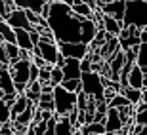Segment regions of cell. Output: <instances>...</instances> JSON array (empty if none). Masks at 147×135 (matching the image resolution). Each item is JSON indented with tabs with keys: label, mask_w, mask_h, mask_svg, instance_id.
Wrapping results in <instances>:
<instances>
[{
	"label": "cell",
	"mask_w": 147,
	"mask_h": 135,
	"mask_svg": "<svg viewBox=\"0 0 147 135\" xmlns=\"http://www.w3.org/2000/svg\"><path fill=\"white\" fill-rule=\"evenodd\" d=\"M126 86L132 88V90H143L147 88V70H142L140 67L134 63L126 76Z\"/></svg>",
	"instance_id": "ba28073f"
},
{
	"label": "cell",
	"mask_w": 147,
	"mask_h": 135,
	"mask_svg": "<svg viewBox=\"0 0 147 135\" xmlns=\"http://www.w3.org/2000/svg\"><path fill=\"white\" fill-rule=\"evenodd\" d=\"M145 4H147V0H132V2H126L120 27H136L138 31H143L145 25H147Z\"/></svg>",
	"instance_id": "7a4b0ae2"
},
{
	"label": "cell",
	"mask_w": 147,
	"mask_h": 135,
	"mask_svg": "<svg viewBox=\"0 0 147 135\" xmlns=\"http://www.w3.org/2000/svg\"><path fill=\"white\" fill-rule=\"evenodd\" d=\"M65 92H71V93H80V80H63L59 84Z\"/></svg>",
	"instance_id": "484cf974"
},
{
	"label": "cell",
	"mask_w": 147,
	"mask_h": 135,
	"mask_svg": "<svg viewBox=\"0 0 147 135\" xmlns=\"http://www.w3.org/2000/svg\"><path fill=\"white\" fill-rule=\"evenodd\" d=\"M86 101H88V97L82 92L76 93V110H84L86 108Z\"/></svg>",
	"instance_id": "f1b7e54d"
},
{
	"label": "cell",
	"mask_w": 147,
	"mask_h": 135,
	"mask_svg": "<svg viewBox=\"0 0 147 135\" xmlns=\"http://www.w3.org/2000/svg\"><path fill=\"white\" fill-rule=\"evenodd\" d=\"M11 29H23V31H33V25L27 21V17H25V11L16 8V10H11L8 13V17L4 19Z\"/></svg>",
	"instance_id": "9c48e42d"
},
{
	"label": "cell",
	"mask_w": 147,
	"mask_h": 135,
	"mask_svg": "<svg viewBox=\"0 0 147 135\" xmlns=\"http://www.w3.org/2000/svg\"><path fill=\"white\" fill-rule=\"evenodd\" d=\"M134 51H136V65L142 70H147V44L134 46Z\"/></svg>",
	"instance_id": "d6986e66"
},
{
	"label": "cell",
	"mask_w": 147,
	"mask_h": 135,
	"mask_svg": "<svg viewBox=\"0 0 147 135\" xmlns=\"http://www.w3.org/2000/svg\"><path fill=\"white\" fill-rule=\"evenodd\" d=\"M16 97H17V93H8V95H4L0 101L4 103V105H8V107H11V105L16 103Z\"/></svg>",
	"instance_id": "f546056e"
},
{
	"label": "cell",
	"mask_w": 147,
	"mask_h": 135,
	"mask_svg": "<svg viewBox=\"0 0 147 135\" xmlns=\"http://www.w3.org/2000/svg\"><path fill=\"white\" fill-rule=\"evenodd\" d=\"M0 40L4 44H16V36H13V29L4 21L0 19Z\"/></svg>",
	"instance_id": "ffe728a7"
},
{
	"label": "cell",
	"mask_w": 147,
	"mask_h": 135,
	"mask_svg": "<svg viewBox=\"0 0 147 135\" xmlns=\"http://www.w3.org/2000/svg\"><path fill=\"white\" fill-rule=\"evenodd\" d=\"M27 99H25V95L23 93H17V97H16V103L10 107V122H13L16 120L17 114H21L25 108H27Z\"/></svg>",
	"instance_id": "e0dca14e"
},
{
	"label": "cell",
	"mask_w": 147,
	"mask_h": 135,
	"mask_svg": "<svg viewBox=\"0 0 147 135\" xmlns=\"http://www.w3.org/2000/svg\"><path fill=\"white\" fill-rule=\"evenodd\" d=\"M57 2H61V4H65V6H71L73 4V0H57Z\"/></svg>",
	"instance_id": "d6a6232c"
},
{
	"label": "cell",
	"mask_w": 147,
	"mask_h": 135,
	"mask_svg": "<svg viewBox=\"0 0 147 135\" xmlns=\"http://www.w3.org/2000/svg\"><path fill=\"white\" fill-rule=\"evenodd\" d=\"M36 46H38V55L44 59V63H46V65H55V59H57V55H59L55 42H46V40H40Z\"/></svg>",
	"instance_id": "30bf717a"
},
{
	"label": "cell",
	"mask_w": 147,
	"mask_h": 135,
	"mask_svg": "<svg viewBox=\"0 0 147 135\" xmlns=\"http://www.w3.org/2000/svg\"><path fill=\"white\" fill-rule=\"evenodd\" d=\"M57 51H59L65 59H84L90 53V48L82 42H55Z\"/></svg>",
	"instance_id": "8992f818"
},
{
	"label": "cell",
	"mask_w": 147,
	"mask_h": 135,
	"mask_svg": "<svg viewBox=\"0 0 147 135\" xmlns=\"http://www.w3.org/2000/svg\"><path fill=\"white\" fill-rule=\"evenodd\" d=\"M92 55L88 53L86 57H84V59H80V74L82 72H90V70H92Z\"/></svg>",
	"instance_id": "83f0119b"
},
{
	"label": "cell",
	"mask_w": 147,
	"mask_h": 135,
	"mask_svg": "<svg viewBox=\"0 0 147 135\" xmlns=\"http://www.w3.org/2000/svg\"><path fill=\"white\" fill-rule=\"evenodd\" d=\"M0 135H2V133H0Z\"/></svg>",
	"instance_id": "8d00e7d4"
},
{
	"label": "cell",
	"mask_w": 147,
	"mask_h": 135,
	"mask_svg": "<svg viewBox=\"0 0 147 135\" xmlns=\"http://www.w3.org/2000/svg\"><path fill=\"white\" fill-rule=\"evenodd\" d=\"M107 34H111V36H117V34L120 33V21H117V19H113V17L109 15H101V27Z\"/></svg>",
	"instance_id": "2e32d148"
},
{
	"label": "cell",
	"mask_w": 147,
	"mask_h": 135,
	"mask_svg": "<svg viewBox=\"0 0 147 135\" xmlns=\"http://www.w3.org/2000/svg\"><path fill=\"white\" fill-rule=\"evenodd\" d=\"M78 80H80V92L86 97H92L94 101H103V84H101L99 72L96 70L82 72Z\"/></svg>",
	"instance_id": "277c9868"
},
{
	"label": "cell",
	"mask_w": 147,
	"mask_h": 135,
	"mask_svg": "<svg viewBox=\"0 0 147 135\" xmlns=\"http://www.w3.org/2000/svg\"><path fill=\"white\" fill-rule=\"evenodd\" d=\"M71 10H73V13H75V15L84 17V19H92V21H94V10L90 8V6L82 4V2H76V4L71 6Z\"/></svg>",
	"instance_id": "44dd1931"
},
{
	"label": "cell",
	"mask_w": 147,
	"mask_h": 135,
	"mask_svg": "<svg viewBox=\"0 0 147 135\" xmlns=\"http://www.w3.org/2000/svg\"><path fill=\"white\" fill-rule=\"evenodd\" d=\"M61 82H63V74H61V69L59 67L52 65L50 67V86H59Z\"/></svg>",
	"instance_id": "cb8c5ba5"
},
{
	"label": "cell",
	"mask_w": 147,
	"mask_h": 135,
	"mask_svg": "<svg viewBox=\"0 0 147 135\" xmlns=\"http://www.w3.org/2000/svg\"><path fill=\"white\" fill-rule=\"evenodd\" d=\"M13 36H16V46L19 49H25V51H31V49H33V42H31V38H29V31L13 29Z\"/></svg>",
	"instance_id": "5bb4252c"
},
{
	"label": "cell",
	"mask_w": 147,
	"mask_h": 135,
	"mask_svg": "<svg viewBox=\"0 0 147 135\" xmlns=\"http://www.w3.org/2000/svg\"><path fill=\"white\" fill-rule=\"evenodd\" d=\"M84 17L73 13L71 6H65L52 0L50 2V13L46 17L50 33L54 34L55 42H80V21Z\"/></svg>",
	"instance_id": "6da1fadb"
},
{
	"label": "cell",
	"mask_w": 147,
	"mask_h": 135,
	"mask_svg": "<svg viewBox=\"0 0 147 135\" xmlns=\"http://www.w3.org/2000/svg\"><path fill=\"white\" fill-rule=\"evenodd\" d=\"M96 31H98V27H96V23L92 19H82L80 21V42L88 46L94 40V36H96Z\"/></svg>",
	"instance_id": "4fadbf2b"
},
{
	"label": "cell",
	"mask_w": 147,
	"mask_h": 135,
	"mask_svg": "<svg viewBox=\"0 0 147 135\" xmlns=\"http://www.w3.org/2000/svg\"><path fill=\"white\" fill-rule=\"evenodd\" d=\"M54 131H55V135H71L75 130H73L71 122L67 120V116H57L55 126H54Z\"/></svg>",
	"instance_id": "ac0fdd59"
},
{
	"label": "cell",
	"mask_w": 147,
	"mask_h": 135,
	"mask_svg": "<svg viewBox=\"0 0 147 135\" xmlns=\"http://www.w3.org/2000/svg\"><path fill=\"white\" fill-rule=\"evenodd\" d=\"M63 80H78L80 78V61L78 59H65L61 67Z\"/></svg>",
	"instance_id": "7c38bea8"
},
{
	"label": "cell",
	"mask_w": 147,
	"mask_h": 135,
	"mask_svg": "<svg viewBox=\"0 0 147 135\" xmlns=\"http://www.w3.org/2000/svg\"><path fill=\"white\" fill-rule=\"evenodd\" d=\"M103 128H105V131H107V133H117V131L124 130V126H122V122H120V118H119L117 108H107Z\"/></svg>",
	"instance_id": "8fae6325"
},
{
	"label": "cell",
	"mask_w": 147,
	"mask_h": 135,
	"mask_svg": "<svg viewBox=\"0 0 147 135\" xmlns=\"http://www.w3.org/2000/svg\"><path fill=\"white\" fill-rule=\"evenodd\" d=\"M0 90H2L4 95L16 93V88H13V82H11V76H10L8 67H2V69H0Z\"/></svg>",
	"instance_id": "9a60e30c"
},
{
	"label": "cell",
	"mask_w": 147,
	"mask_h": 135,
	"mask_svg": "<svg viewBox=\"0 0 147 135\" xmlns=\"http://www.w3.org/2000/svg\"><path fill=\"white\" fill-rule=\"evenodd\" d=\"M99 4V11L103 13V15H109L117 21H122V13H124V0H111V2H96Z\"/></svg>",
	"instance_id": "52a82bcc"
},
{
	"label": "cell",
	"mask_w": 147,
	"mask_h": 135,
	"mask_svg": "<svg viewBox=\"0 0 147 135\" xmlns=\"http://www.w3.org/2000/svg\"><path fill=\"white\" fill-rule=\"evenodd\" d=\"M29 67H31V61H21V59L8 65L11 82H13V88H16V93H23L25 88H27V84H29Z\"/></svg>",
	"instance_id": "5b68a950"
},
{
	"label": "cell",
	"mask_w": 147,
	"mask_h": 135,
	"mask_svg": "<svg viewBox=\"0 0 147 135\" xmlns=\"http://www.w3.org/2000/svg\"><path fill=\"white\" fill-rule=\"evenodd\" d=\"M42 2H46V4H48V2H52V0H42Z\"/></svg>",
	"instance_id": "e575fe53"
},
{
	"label": "cell",
	"mask_w": 147,
	"mask_h": 135,
	"mask_svg": "<svg viewBox=\"0 0 147 135\" xmlns=\"http://www.w3.org/2000/svg\"><path fill=\"white\" fill-rule=\"evenodd\" d=\"M6 122H10V107L0 101V124H6Z\"/></svg>",
	"instance_id": "4316f807"
},
{
	"label": "cell",
	"mask_w": 147,
	"mask_h": 135,
	"mask_svg": "<svg viewBox=\"0 0 147 135\" xmlns=\"http://www.w3.org/2000/svg\"><path fill=\"white\" fill-rule=\"evenodd\" d=\"M130 135H145V126L132 124V131H130Z\"/></svg>",
	"instance_id": "4dcf8cb0"
},
{
	"label": "cell",
	"mask_w": 147,
	"mask_h": 135,
	"mask_svg": "<svg viewBox=\"0 0 147 135\" xmlns=\"http://www.w3.org/2000/svg\"><path fill=\"white\" fill-rule=\"evenodd\" d=\"M2 97H4V93H2V90H0V99H2Z\"/></svg>",
	"instance_id": "836d02e7"
},
{
	"label": "cell",
	"mask_w": 147,
	"mask_h": 135,
	"mask_svg": "<svg viewBox=\"0 0 147 135\" xmlns=\"http://www.w3.org/2000/svg\"><path fill=\"white\" fill-rule=\"evenodd\" d=\"M0 65L8 67V57H6V51H4V42H0Z\"/></svg>",
	"instance_id": "1f68e13d"
},
{
	"label": "cell",
	"mask_w": 147,
	"mask_h": 135,
	"mask_svg": "<svg viewBox=\"0 0 147 135\" xmlns=\"http://www.w3.org/2000/svg\"><path fill=\"white\" fill-rule=\"evenodd\" d=\"M52 103H54V116H67L73 108H76V93L65 92L61 86H54Z\"/></svg>",
	"instance_id": "3957f363"
},
{
	"label": "cell",
	"mask_w": 147,
	"mask_h": 135,
	"mask_svg": "<svg viewBox=\"0 0 147 135\" xmlns=\"http://www.w3.org/2000/svg\"><path fill=\"white\" fill-rule=\"evenodd\" d=\"M128 105H130V103L126 101L124 95H122V93H117V95L107 103V108H120V107H128Z\"/></svg>",
	"instance_id": "d4e9b609"
},
{
	"label": "cell",
	"mask_w": 147,
	"mask_h": 135,
	"mask_svg": "<svg viewBox=\"0 0 147 135\" xmlns=\"http://www.w3.org/2000/svg\"><path fill=\"white\" fill-rule=\"evenodd\" d=\"M4 51H6V57H8V65L19 61V48L16 44H4Z\"/></svg>",
	"instance_id": "603a6c76"
},
{
	"label": "cell",
	"mask_w": 147,
	"mask_h": 135,
	"mask_svg": "<svg viewBox=\"0 0 147 135\" xmlns=\"http://www.w3.org/2000/svg\"><path fill=\"white\" fill-rule=\"evenodd\" d=\"M124 2H132V0H124Z\"/></svg>",
	"instance_id": "d590c367"
},
{
	"label": "cell",
	"mask_w": 147,
	"mask_h": 135,
	"mask_svg": "<svg viewBox=\"0 0 147 135\" xmlns=\"http://www.w3.org/2000/svg\"><path fill=\"white\" fill-rule=\"evenodd\" d=\"M145 110H147V103H140L134 107V114H132V122L138 126H145Z\"/></svg>",
	"instance_id": "7402d4cb"
}]
</instances>
